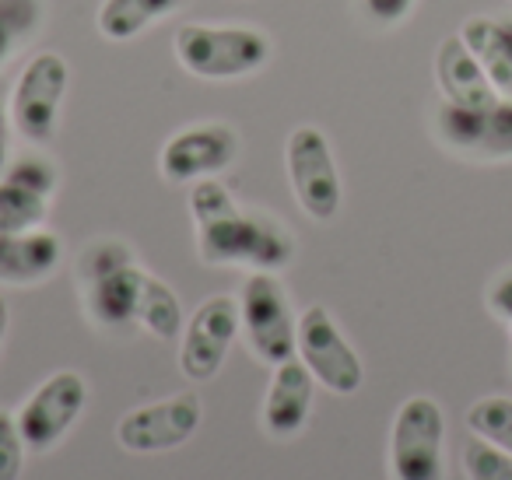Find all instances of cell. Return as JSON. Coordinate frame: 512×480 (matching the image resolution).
<instances>
[{"mask_svg":"<svg viewBox=\"0 0 512 480\" xmlns=\"http://www.w3.org/2000/svg\"><path fill=\"white\" fill-rule=\"evenodd\" d=\"M60 260H64V242L53 232L29 228V232L0 235V281L4 284H15V288L39 284L57 274Z\"/></svg>","mask_w":512,"mask_h":480,"instance_id":"9a60e30c","label":"cell"},{"mask_svg":"<svg viewBox=\"0 0 512 480\" xmlns=\"http://www.w3.org/2000/svg\"><path fill=\"white\" fill-rule=\"evenodd\" d=\"M137 323L158 340H172L183 333L186 319H183V305H179L176 291L169 288L158 277H144V291H141V309H137Z\"/></svg>","mask_w":512,"mask_h":480,"instance_id":"d6986e66","label":"cell"},{"mask_svg":"<svg viewBox=\"0 0 512 480\" xmlns=\"http://www.w3.org/2000/svg\"><path fill=\"white\" fill-rule=\"evenodd\" d=\"M446 414L432 396L400 403L390 431L393 480H446Z\"/></svg>","mask_w":512,"mask_h":480,"instance_id":"277c9868","label":"cell"},{"mask_svg":"<svg viewBox=\"0 0 512 480\" xmlns=\"http://www.w3.org/2000/svg\"><path fill=\"white\" fill-rule=\"evenodd\" d=\"M134 256H130V249L123 246V242H95V246H88L85 253H81V260H78V277H81V284H88V281H95V277H102V274H109V270H116V267H123V263H130Z\"/></svg>","mask_w":512,"mask_h":480,"instance_id":"d4e9b609","label":"cell"},{"mask_svg":"<svg viewBox=\"0 0 512 480\" xmlns=\"http://www.w3.org/2000/svg\"><path fill=\"white\" fill-rule=\"evenodd\" d=\"M200 417H204V407H200V396L193 393H176L169 400L148 403V407H137L130 414L120 417L116 424V442L127 452H169L186 445L200 428Z\"/></svg>","mask_w":512,"mask_h":480,"instance_id":"ba28073f","label":"cell"},{"mask_svg":"<svg viewBox=\"0 0 512 480\" xmlns=\"http://www.w3.org/2000/svg\"><path fill=\"white\" fill-rule=\"evenodd\" d=\"M88 403V382L78 372H57L25 400L18 410V431L25 445L36 452H46L74 428Z\"/></svg>","mask_w":512,"mask_h":480,"instance_id":"8fae6325","label":"cell"},{"mask_svg":"<svg viewBox=\"0 0 512 480\" xmlns=\"http://www.w3.org/2000/svg\"><path fill=\"white\" fill-rule=\"evenodd\" d=\"M46 211H50L46 197L25 190L18 183H8V179H0V235L39 228L46 221Z\"/></svg>","mask_w":512,"mask_h":480,"instance_id":"ffe728a7","label":"cell"},{"mask_svg":"<svg viewBox=\"0 0 512 480\" xmlns=\"http://www.w3.org/2000/svg\"><path fill=\"white\" fill-rule=\"evenodd\" d=\"M144 270L134 260L123 267L109 270V274L95 277L85 284L88 291V312L99 326H130L137 323V309H141V291H144Z\"/></svg>","mask_w":512,"mask_h":480,"instance_id":"2e32d148","label":"cell"},{"mask_svg":"<svg viewBox=\"0 0 512 480\" xmlns=\"http://www.w3.org/2000/svg\"><path fill=\"white\" fill-rule=\"evenodd\" d=\"M8 326H11V309H8V302L0 298V344H4V337H8Z\"/></svg>","mask_w":512,"mask_h":480,"instance_id":"f546056e","label":"cell"},{"mask_svg":"<svg viewBox=\"0 0 512 480\" xmlns=\"http://www.w3.org/2000/svg\"><path fill=\"white\" fill-rule=\"evenodd\" d=\"M414 4H418V0H362V11L369 15V22L390 29V25H400L411 15Z\"/></svg>","mask_w":512,"mask_h":480,"instance_id":"4316f807","label":"cell"},{"mask_svg":"<svg viewBox=\"0 0 512 480\" xmlns=\"http://www.w3.org/2000/svg\"><path fill=\"white\" fill-rule=\"evenodd\" d=\"M299 358L306 361L313 379L337 396L358 393L365 382L362 358L323 305H309L299 316Z\"/></svg>","mask_w":512,"mask_h":480,"instance_id":"52a82bcc","label":"cell"},{"mask_svg":"<svg viewBox=\"0 0 512 480\" xmlns=\"http://www.w3.org/2000/svg\"><path fill=\"white\" fill-rule=\"evenodd\" d=\"M239 155V134L228 123H197L162 148L158 169L169 183H200L225 172Z\"/></svg>","mask_w":512,"mask_h":480,"instance_id":"7c38bea8","label":"cell"},{"mask_svg":"<svg viewBox=\"0 0 512 480\" xmlns=\"http://www.w3.org/2000/svg\"><path fill=\"white\" fill-rule=\"evenodd\" d=\"M25 438L11 414H0V480H18L25 470Z\"/></svg>","mask_w":512,"mask_h":480,"instance_id":"484cf974","label":"cell"},{"mask_svg":"<svg viewBox=\"0 0 512 480\" xmlns=\"http://www.w3.org/2000/svg\"><path fill=\"white\" fill-rule=\"evenodd\" d=\"M8 165H11V113L4 106V99H0V179H4Z\"/></svg>","mask_w":512,"mask_h":480,"instance_id":"f1b7e54d","label":"cell"},{"mask_svg":"<svg viewBox=\"0 0 512 480\" xmlns=\"http://www.w3.org/2000/svg\"><path fill=\"white\" fill-rule=\"evenodd\" d=\"M435 81H439V92L446 95V102H453L460 109H488L502 99L460 36H446L439 43V53H435Z\"/></svg>","mask_w":512,"mask_h":480,"instance_id":"5bb4252c","label":"cell"},{"mask_svg":"<svg viewBox=\"0 0 512 480\" xmlns=\"http://www.w3.org/2000/svg\"><path fill=\"white\" fill-rule=\"evenodd\" d=\"M463 473L467 480H512V452L474 435L463 445Z\"/></svg>","mask_w":512,"mask_h":480,"instance_id":"603a6c76","label":"cell"},{"mask_svg":"<svg viewBox=\"0 0 512 480\" xmlns=\"http://www.w3.org/2000/svg\"><path fill=\"white\" fill-rule=\"evenodd\" d=\"M242 330L239 302L228 295H214L200 305L183 326V344H179V368L190 382H207L221 372L235 337Z\"/></svg>","mask_w":512,"mask_h":480,"instance_id":"9c48e42d","label":"cell"},{"mask_svg":"<svg viewBox=\"0 0 512 480\" xmlns=\"http://www.w3.org/2000/svg\"><path fill=\"white\" fill-rule=\"evenodd\" d=\"M467 428L477 438L512 452V400L509 396H484L467 410Z\"/></svg>","mask_w":512,"mask_h":480,"instance_id":"7402d4cb","label":"cell"},{"mask_svg":"<svg viewBox=\"0 0 512 480\" xmlns=\"http://www.w3.org/2000/svg\"><path fill=\"white\" fill-rule=\"evenodd\" d=\"M67 60L60 53H36L25 64L15 92H11L8 113L11 127L32 144H50L60 127V106L67 95Z\"/></svg>","mask_w":512,"mask_h":480,"instance_id":"8992f818","label":"cell"},{"mask_svg":"<svg viewBox=\"0 0 512 480\" xmlns=\"http://www.w3.org/2000/svg\"><path fill=\"white\" fill-rule=\"evenodd\" d=\"M190 211L197 221V253L211 267L246 263L253 270H285L295 260V239L281 221L242 211L214 179L193 183Z\"/></svg>","mask_w":512,"mask_h":480,"instance_id":"6da1fadb","label":"cell"},{"mask_svg":"<svg viewBox=\"0 0 512 480\" xmlns=\"http://www.w3.org/2000/svg\"><path fill=\"white\" fill-rule=\"evenodd\" d=\"M460 39L477 57V64L484 67V74H488V81L495 85V92L512 99V25L498 22V18L477 15L463 22Z\"/></svg>","mask_w":512,"mask_h":480,"instance_id":"e0dca14e","label":"cell"},{"mask_svg":"<svg viewBox=\"0 0 512 480\" xmlns=\"http://www.w3.org/2000/svg\"><path fill=\"white\" fill-rule=\"evenodd\" d=\"M43 22L39 0H0V67L18 53V46L29 43Z\"/></svg>","mask_w":512,"mask_h":480,"instance_id":"44dd1931","label":"cell"},{"mask_svg":"<svg viewBox=\"0 0 512 480\" xmlns=\"http://www.w3.org/2000/svg\"><path fill=\"white\" fill-rule=\"evenodd\" d=\"M316 379L302 358L274 365V379L264 400V428L271 438H295L309 421L313 410Z\"/></svg>","mask_w":512,"mask_h":480,"instance_id":"4fadbf2b","label":"cell"},{"mask_svg":"<svg viewBox=\"0 0 512 480\" xmlns=\"http://www.w3.org/2000/svg\"><path fill=\"white\" fill-rule=\"evenodd\" d=\"M509 25H512V22H509Z\"/></svg>","mask_w":512,"mask_h":480,"instance_id":"4dcf8cb0","label":"cell"},{"mask_svg":"<svg viewBox=\"0 0 512 480\" xmlns=\"http://www.w3.org/2000/svg\"><path fill=\"white\" fill-rule=\"evenodd\" d=\"M285 162L288 183H292V193L302 211L313 221H334L337 211H341L344 186L327 134L320 127H309V123L306 127H295L288 134Z\"/></svg>","mask_w":512,"mask_h":480,"instance_id":"5b68a950","label":"cell"},{"mask_svg":"<svg viewBox=\"0 0 512 480\" xmlns=\"http://www.w3.org/2000/svg\"><path fill=\"white\" fill-rule=\"evenodd\" d=\"M239 319L246 344L264 365H285L299 358V319L292 316L285 284L271 270L246 277L239 295Z\"/></svg>","mask_w":512,"mask_h":480,"instance_id":"3957f363","label":"cell"},{"mask_svg":"<svg viewBox=\"0 0 512 480\" xmlns=\"http://www.w3.org/2000/svg\"><path fill=\"white\" fill-rule=\"evenodd\" d=\"M176 60L207 81H235L271 60V39L246 25H183L172 39Z\"/></svg>","mask_w":512,"mask_h":480,"instance_id":"7a4b0ae2","label":"cell"},{"mask_svg":"<svg viewBox=\"0 0 512 480\" xmlns=\"http://www.w3.org/2000/svg\"><path fill=\"white\" fill-rule=\"evenodd\" d=\"M4 179L25 186V190L39 193V197H46V200H50V193L57 190V169L39 155H25V158H18V162H11L8 172H4Z\"/></svg>","mask_w":512,"mask_h":480,"instance_id":"cb8c5ba5","label":"cell"},{"mask_svg":"<svg viewBox=\"0 0 512 480\" xmlns=\"http://www.w3.org/2000/svg\"><path fill=\"white\" fill-rule=\"evenodd\" d=\"M179 8H183V0H102L95 25L109 43H127Z\"/></svg>","mask_w":512,"mask_h":480,"instance_id":"ac0fdd59","label":"cell"},{"mask_svg":"<svg viewBox=\"0 0 512 480\" xmlns=\"http://www.w3.org/2000/svg\"><path fill=\"white\" fill-rule=\"evenodd\" d=\"M488 309L498 319L512 323V270H505L502 277H495V284L488 288Z\"/></svg>","mask_w":512,"mask_h":480,"instance_id":"83f0119b","label":"cell"},{"mask_svg":"<svg viewBox=\"0 0 512 480\" xmlns=\"http://www.w3.org/2000/svg\"><path fill=\"white\" fill-rule=\"evenodd\" d=\"M435 130L456 155L505 162L512 158V99H498L488 109H460L446 102L435 113Z\"/></svg>","mask_w":512,"mask_h":480,"instance_id":"30bf717a","label":"cell"}]
</instances>
